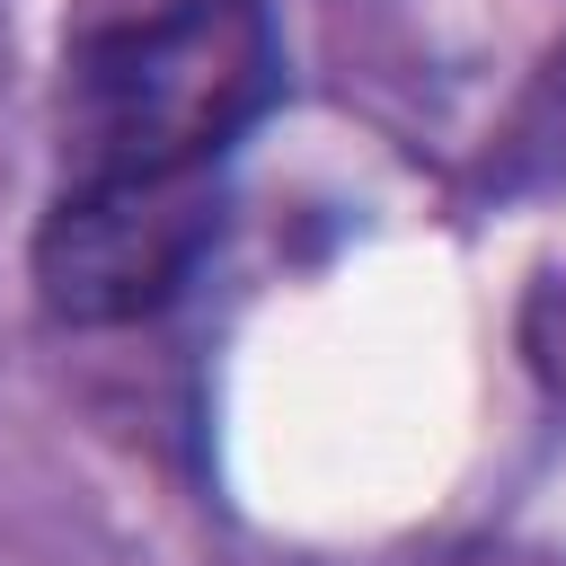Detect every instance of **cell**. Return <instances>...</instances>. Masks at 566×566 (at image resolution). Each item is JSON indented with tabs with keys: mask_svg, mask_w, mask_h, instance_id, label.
Here are the masks:
<instances>
[{
	"mask_svg": "<svg viewBox=\"0 0 566 566\" xmlns=\"http://www.w3.org/2000/svg\"><path fill=\"white\" fill-rule=\"evenodd\" d=\"M212 212L195 177H71L35 239L44 301L62 318H133L177 292Z\"/></svg>",
	"mask_w": 566,
	"mask_h": 566,
	"instance_id": "2",
	"label": "cell"
},
{
	"mask_svg": "<svg viewBox=\"0 0 566 566\" xmlns=\"http://www.w3.org/2000/svg\"><path fill=\"white\" fill-rule=\"evenodd\" d=\"M274 97V27L256 0H168L97 35L71 71L80 177H203Z\"/></svg>",
	"mask_w": 566,
	"mask_h": 566,
	"instance_id": "1",
	"label": "cell"
}]
</instances>
